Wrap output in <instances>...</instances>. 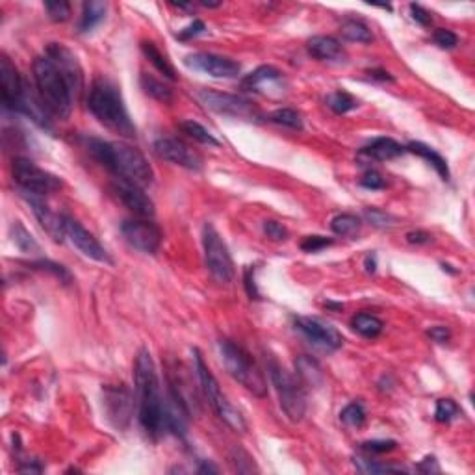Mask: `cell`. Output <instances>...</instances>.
Wrapping results in <instances>:
<instances>
[{
  "label": "cell",
  "mask_w": 475,
  "mask_h": 475,
  "mask_svg": "<svg viewBox=\"0 0 475 475\" xmlns=\"http://www.w3.org/2000/svg\"><path fill=\"white\" fill-rule=\"evenodd\" d=\"M342 36L347 39V41H353V43H372L373 34L372 30L364 24L362 21H356V19H349L342 24Z\"/></svg>",
  "instance_id": "f546056e"
},
{
  "label": "cell",
  "mask_w": 475,
  "mask_h": 475,
  "mask_svg": "<svg viewBox=\"0 0 475 475\" xmlns=\"http://www.w3.org/2000/svg\"><path fill=\"white\" fill-rule=\"evenodd\" d=\"M245 290H247L251 299H260V293L256 290V282H254V268H251V265L245 268Z\"/></svg>",
  "instance_id": "f907efd6"
},
{
  "label": "cell",
  "mask_w": 475,
  "mask_h": 475,
  "mask_svg": "<svg viewBox=\"0 0 475 475\" xmlns=\"http://www.w3.org/2000/svg\"><path fill=\"white\" fill-rule=\"evenodd\" d=\"M460 416V407L453 400H438L437 409H434V420L438 423H449L455 418Z\"/></svg>",
  "instance_id": "74e56055"
},
{
  "label": "cell",
  "mask_w": 475,
  "mask_h": 475,
  "mask_svg": "<svg viewBox=\"0 0 475 475\" xmlns=\"http://www.w3.org/2000/svg\"><path fill=\"white\" fill-rule=\"evenodd\" d=\"M264 233L265 236L275 240V242H284L288 240V231L284 225H281L279 221H264Z\"/></svg>",
  "instance_id": "f6af8a7d"
},
{
  "label": "cell",
  "mask_w": 475,
  "mask_h": 475,
  "mask_svg": "<svg viewBox=\"0 0 475 475\" xmlns=\"http://www.w3.org/2000/svg\"><path fill=\"white\" fill-rule=\"evenodd\" d=\"M360 186L366 189H383L386 188V182L377 171H366L364 177L360 178Z\"/></svg>",
  "instance_id": "bcb514c9"
},
{
  "label": "cell",
  "mask_w": 475,
  "mask_h": 475,
  "mask_svg": "<svg viewBox=\"0 0 475 475\" xmlns=\"http://www.w3.org/2000/svg\"><path fill=\"white\" fill-rule=\"evenodd\" d=\"M36 462V460H34ZM34 462H28V465H21V468H19V472H22V474H39V472L43 470L41 466L34 465Z\"/></svg>",
  "instance_id": "11a10c76"
},
{
  "label": "cell",
  "mask_w": 475,
  "mask_h": 475,
  "mask_svg": "<svg viewBox=\"0 0 475 475\" xmlns=\"http://www.w3.org/2000/svg\"><path fill=\"white\" fill-rule=\"evenodd\" d=\"M45 10L49 13V19L54 22H64L71 17V4L65 0H47Z\"/></svg>",
  "instance_id": "ab89813d"
},
{
  "label": "cell",
  "mask_w": 475,
  "mask_h": 475,
  "mask_svg": "<svg viewBox=\"0 0 475 475\" xmlns=\"http://www.w3.org/2000/svg\"><path fill=\"white\" fill-rule=\"evenodd\" d=\"M206 30V27H205V22L203 21H193L189 27H186L182 30L180 34H177V38L178 39H182V41H186V39H191V38H197V36H200V34L205 32Z\"/></svg>",
  "instance_id": "7dc6e473"
},
{
  "label": "cell",
  "mask_w": 475,
  "mask_h": 475,
  "mask_svg": "<svg viewBox=\"0 0 475 475\" xmlns=\"http://www.w3.org/2000/svg\"><path fill=\"white\" fill-rule=\"evenodd\" d=\"M13 180L21 188V191L41 195V197L54 193L64 186L56 175L38 168L32 160H27V158L13 160Z\"/></svg>",
  "instance_id": "9c48e42d"
},
{
  "label": "cell",
  "mask_w": 475,
  "mask_h": 475,
  "mask_svg": "<svg viewBox=\"0 0 475 475\" xmlns=\"http://www.w3.org/2000/svg\"><path fill=\"white\" fill-rule=\"evenodd\" d=\"M217 347H219L221 362L228 375L253 395L265 397L268 395V381H265L258 364L253 360V356L231 340H219Z\"/></svg>",
  "instance_id": "5b68a950"
},
{
  "label": "cell",
  "mask_w": 475,
  "mask_h": 475,
  "mask_svg": "<svg viewBox=\"0 0 475 475\" xmlns=\"http://www.w3.org/2000/svg\"><path fill=\"white\" fill-rule=\"evenodd\" d=\"M395 446H397L395 440H370L362 444V449H366L367 453H388L395 449Z\"/></svg>",
  "instance_id": "ee69618b"
},
{
  "label": "cell",
  "mask_w": 475,
  "mask_h": 475,
  "mask_svg": "<svg viewBox=\"0 0 475 475\" xmlns=\"http://www.w3.org/2000/svg\"><path fill=\"white\" fill-rule=\"evenodd\" d=\"M332 245V240L325 236H307L301 242V249L305 253H318L321 249Z\"/></svg>",
  "instance_id": "b9f144b4"
},
{
  "label": "cell",
  "mask_w": 475,
  "mask_h": 475,
  "mask_svg": "<svg viewBox=\"0 0 475 475\" xmlns=\"http://www.w3.org/2000/svg\"><path fill=\"white\" fill-rule=\"evenodd\" d=\"M121 233L130 247L141 253L154 254L162 245V231L152 221H124Z\"/></svg>",
  "instance_id": "4fadbf2b"
},
{
  "label": "cell",
  "mask_w": 475,
  "mask_h": 475,
  "mask_svg": "<svg viewBox=\"0 0 475 475\" xmlns=\"http://www.w3.org/2000/svg\"><path fill=\"white\" fill-rule=\"evenodd\" d=\"M203 6H205V8H219L221 2H203Z\"/></svg>",
  "instance_id": "680465c9"
},
{
  "label": "cell",
  "mask_w": 475,
  "mask_h": 475,
  "mask_svg": "<svg viewBox=\"0 0 475 475\" xmlns=\"http://www.w3.org/2000/svg\"><path fill=\"white\" fill-rule=\"evenodd\" d=\"M284 76H282V71H279L273 65H262L258 69H254L251 75H247L243 78L242 86L249 92H258V93H268L271 89H277L281 87Z\"/></svg>",
  "instance_id": "44dd1931"
},
{
  "label": "cell",
  "mask_w": 475,
  "mask_h": 475,
  "mask_svg": "<svg viewBox=\"0 0 475 475\" xmlns=\"http://www.w3.org/2000/svg\"><path fill=\"white\" fill-rule=\"evenodd\" d=\"M308 54L321 61H335L344 58V49L340 41L332 36H314L307 43Z\"/></svg>",
  "instance_id": "7402d4cb"
},
{
  "label": "cell",
  "mask_w": 475,
  "mask_h": 475,
  "mask_svg": "<svg viewBox=\"0 0 475 475\" xmlns=\"http://www.w3.org/2000/svg\"><path fill=\"white\" fill-rule=\"evenodd\" d=\"M34 82H36L39 101L43 103L47 112L59 119L69 117L78 93L71 86V82L61 73V69L47 54L39 56L34 61Z\"/></svg>",
  "instance_id": "3957f363"
},
{
  "label": "cell",
  "mask_w": 475,
  "mask_h": 475,
  "mask_svg": "<svg viewBox=\"0 0 475 475\" xmlns=\"http://www.w3.org/2000/svg\"><path fill=\"white\" fill-rule=\"evenodd\" d=\"M355 466L362 474H407V468L394 465H381L377 460L364 459V457H355Z\"/></svg>",
  "instance_id": "836d02e7"
},
{
  "label": "cell",
  "mask_w": 475,
  "mask_h": 475,
  "mask_svg": "<svg viewBox=\"0 0 475 475\" xmlns=\"http://www.w3.org/2000/svg\"><path fill=\"white\" fill-rule=\"evenodd\" d=\"M87 151L115 177L138 184L141 188L149 186L154 178V171H152L149 160L138 149L126 145V143L87 140Z\"/></svg>",
  "instance_id": "7a4b0ae2"
},
{
  "label": "cell",
  "mask_w": 475,
  "mask_h": 475,
  "mask_svg": "<svg viewBox=\"0 0 475 475\" xmlns=\"http://www.w3.org/2000/svg\"><path fill=\"white\" fill-rule=\"evenodd\" d=\"M270 119L275 124H281V126H286V129L297 130V132H301V130L305 129L301 114H299V112H295V110H292V108L275 110V112L270 115Z\"/></svg>",
  "instance_id": "e575fe53"
},
{
  "label": "cell",
  "mask_w": 475,
  "mask_h": 475,
  "mask_svg": "<svg viewBox=\"0 0 475 475\" xmlns=\"http://www.w3.org/2000/svg\"><path fill=\"white\" fill-rule=\"evenodd\" d=\"M104 411L106 418L115 429H126L134 414L136 395L124 384H106L103 388Z\"/></svg>",
  "instance_id": "30bf717a"
},
{
  "label": "cell",
  "mask_w": 475,
  "mask_h": 475,
  "mask_svg": "<svg viewBox=\"0 0 475 475\" xmlns=\"http://www.w3.org/2000/svg\"><path fill=\"white\" fill-rule=\"evenodd\" d=\"M295 329L310 344H314L319 349H323V351H336V349H340L344 346V336L340 335V330L318 318L299 316V318H295Z\"/></svg>",
  "instance_id": "7c38bea8"
},
{
  "label": "cell",
  "mask_w": 475,
  "mask_h": 475,
  "mask_svg": "<svg viewBox=\"0 0 475 475\" xmlns=\"http://www.w3.org/2000/svg\"><path fill=\"white\" fill-rule=\"evenodd\" d=\"M32 268L41 271H49V273H52V275H54L56 279H59V282H64V284H69V282L73 281V277H71V273L67 271V268H64L61 264H56V262H50V260H38V262H32Z\"/></svg>",
  "instance_id": "60d3db41"
},
{
  "label": "cell",
  "mask_w": 475,
  "mask_h": 475,
  "mask_svg": "<svg viewBox=\"0 0 475 475\" xmlns=\"http://www.w3.org/2000/svg\"><path fill=\"white\" fill-rule=\"evenodd\" d=\"M295 370L301 384H308V386H314V388H318V386L323 384V372H321L318 362L310 358V356H297Z\"/></svg>",
  "instance_id": "d4e9b609"
},
{
  "label": "cell",
  "mask_w": 475,
  "mask_h": 475,
  "mask_svg": "<svg viewBox=\"0 0 475 475\" xmlns=\"http://www.w3.org/2000/svg\"><path fill=\"white\" fill-rule=\"evenodd\" d=\"M199 98L205 103V106H208V108L221 115L249 119V121L258 117V110L254 108L253 103L247 101V98L240 97V95L214 92V89H200Z\"/></svg>",
  "instance_id": "8fae6325"
},
{
  "label": "cell",
  "mask_w": 475,
  "mask_h": 475,
  "mask_svg": "<svg viewBox=\"0 0 475 475\" xmlns=\"http://www.w3.org/2000/svg\"><path fill=\"white\" fill-rule=\"evenodd\" d=\"M199 472H200V474H206V472H208V474H217V468H216V466L208 465V462H203V466L199 468Z\"/></svg>",
  "instance_id": "6f0895ef"
},
{
  "label": "cell",
  "mask_w": 475,
  "mask_h": 475,
  "mask_svg": "<svg viewBox=\"0 0 475 475\" xmlns=\"http://www.w3.org/2000/svg\"><path fill=\"white\" fill-rule=\"evenodd\" d=\"M362 152L373 160H379V162H390V160L403 156L407 152V147H403L392 138H377L370 145L364 147Z\"/></svg>",
  "instance_id": "603a6c76"
},
{
  "label": "cell",
  "mask_w": 475,
  "mask_h": 475,
  "mask_svg": "<svg viewBox=\"0 0 475 475\" xmlns=\"http://www.w3.org/2000/svg\"><path fill=\"white\" fill-rule=\"evenodd\" d=\"M427 336H429L431 340L438 342V344H446V342L449 340L451 332H449L448 327H444V325H437V327H431V329L427 330Z\"/></svg>",
  "instance_id": "681fc988"
},
{
  "label": "cell",
  "mask_w": 475,
  "mask_h": 475,
  "mask_svg": "<svg viewBox=\"0 0 475 475\" xmlns=\"http://www.w3.org/2000/svg\"><path fill=\"white\" fill-rule=\"evenodd\" d=\"M203 247H205L206 268L210 271L212 279L219 284H231L234 281L233 256L210 223H206L203 227Z\"/></svg>",
  "instance_id": "ba28073f"
},
{
  "label": "cell",
  "mask_w": 475,
  "mask_h": 475,
  "mask_svg": "<svg viewBox=\"0 0 475 475\" xmlns=\"http://www.w3.org/2000/svg\"><path fill=\"white\" fill-rule=\"evenodd\" d=\"M87 108L95 115L98 123L106 129L123 136V138H134L136 126L129 115V110L124 106L123 95L119 87L108 78H97L92 84L89 95H87Z\"/></svg>",
  "instance_id": "277c9868"
},
{
  "label": "cell",
  "mask_w": 475,
  "mask_h": 475,
  "mask_svg": "<svg viewBox=\"0 0 475 475\" xmlns=\"http://www.w3.org/2000/svg\"><path fill=\"white\" fill-rule=\"evenodd\" d=\"M45 54L58 65L61 73L67 76V80L71 82V86L75 87V92L80 95L82 87H84V75H82V67L76 56L61 43H50L45 50Z\"/></svg>",
  "instance_id": "ffe728a7"
},
{
  "label": "cell",
  "mask_w": 475,
  "mask_h": 475,
  "mask_svg": "<svg viewBox=\"0 0 475 475\" xmlns=\"http://www.w3.org/2000/svg\"><path fill=\"white\" fill-rule=\"evenodd\" d=\"M112 191L129 210H132L138 216H154V203L138 184H132L129 180H123V178H115L114 184H112Z\"/></svg>",
  "instance_id": "d6986e66"
},
{
  "label": "cell",
  "mask_w": 475,
  "mask_h": 475,
  "mask_svg": "<svg viewBox=\"0 0 475 475\" xmlns=\"http://www.w3.org/2000/svg\"><path fill=\"white\" fill-rule=\"evenodd\" d=\"M407 152H414V154H418L420 158H423L425 162L431 163L432 168L437 169V173L440 175L444 180H448L449 178L448 162H446V160H444V158L440 156L434 149H431L429 145L421 143V141H412V143L407 145Z\"/></svg>",
  "instance_id": "484cf974"
},
{
  "label": "cell",
  "mask_w": 475,
  "mask_h": 475,
  "mask_svg": "<svg viewBox=\"0 0 475 475\" xmlns=\"http://www.w3.org/2000/svg\"><path fill=\"white\" fill-rule=\"evenodd\" d=\"M364 217H366L367 221L372 223L373 227H377V228H390V227H394L395 223H397V219H395L392 214L381 210V208H372V206L364 210Z\"/></svg>",
  "instance_id": "f35d334b"
},
{
  "label": "cell",
  "mask_w": 475,
  "mask_h": 475,
  "mask_svg": "<svg viewBox=\"0 0 475 475\" xmlns=\"http://www.w3.org/2000/svg\"><path fill=\"white\" fill-rule=\"evenodd\" d=\"M351 327L360 336H364V338H372L373 340V338H377V336L383 332L384 323L377 318V316H373V314L360 312L356 314V316H353Z\"/></svg>",
  "instance_id": "4316f807"
},
{
  "label": "cell",
  "mask_w": 475,
  "mask_h": 475,
  "mask_svg": "<svg viewBox=\"0 0 475 475\" xmlns=\"http://www.w3.org/2000/svg\"><path fill=\"white\" fill-rule=\"evenodd\" d=\"M184 64L188 69H193L197 73H205L214 78H234L240 75V64L225 56L210 54V52H195L184 58Z\"/></svg>",
  "instance_id": "5bb4252c"
},
{
  "label": "cell",
  "mask_w": 475,
  "mask_h": 475,
  "mask_svg": "<svg viewBox=\"0 0 475 475\" xmlns=\"http://www.w3.org/2000/svg\"><path fill=\"white\" fill-rule=\"evenodd\" d=\"M10 233H11V240H13V243H15L17 247L21 249L22 253L30 254V253H36V251H39L38 242L34 240L32 234L28 233L27 227H24L21 221L11 223Z\"/></svg>",
  "instance_id": "4dcf8cb0"
},
{
  "label": "cell",
  "mask_w": 475,
  "mask_h": 475,
  "mask_svg": "<svg viewBox=\"0 0 475 475\" xmlns=\"http://www.w3.org/2000/svg\"><path fill=\"white\" fill-rule=\"evenodd\" d=\"M432 38H434V43H437L440 49H455L457 43H459L457 34L451 32V30H446V28H438Z\"/></svg>",
  "instance_id": "7bdbcfd3"
},
{
  "label": "cell",
  "mask_w": 475,
  "mask_h": 475,
  "mask_svg": "<svg viewBox=\"0 0 475 475\" xmlns=\"http://www.w3.org/2000/svg\"><path fill=\"white\" fill-rule=\"evenodd\" d=\"M21 197L27 200L30 208H32L34 216L38 217L39 225L43 227V231L49 234L54 242H64L67 238V233H65V216H59L56 214L52 208H50L41 195H34L28 193V191H21Z\"/></svg>",
  "instance_id": "e0dca14e"
},
{
  "label": "cell",
  "mask_w": 475,
  "mask_h": 475,
  "mask_svg": "<svg viewBox=\"0 0 475 475\" xmlns=\"http://www.w3.org/2000/svg\"><path fill=\"white\" fill-rule=\"evenodd\" d=\"M270 377L279 395L281 409L288 416V420L295 423L301 421L307 412V397H305L301 381H297L292 373L286 372L277 360H270Z\"/></svg>",
  "instance_id": "52a82bcc"
},
{
  "label": "cell",
  "mask_w": 475,
  "mask_h": 475,
  "mask_svg": "<svg viewBox=\"0 0 475 475\" xmlns=\"http://www.w3.org/2000/svg\"><path fill=\"white\" fill-rule=\"evenodd\" d=\"M432 240V236L425 231H411L407 233V242L412 243V245H425Z\"/></svg>",
  "instance_id": "816d5d0a"
},
{
  "label": "cell",
  "mask_w": 475,
  "mask_h": 475,
  "mask_svg": "<svg viewBox=\"0 0 475 475\" xmlns=\"http://www.w3.org/2000/svg\"><path fill=\"white\" fill-rule=\"evenodd\" d=\"M65 233H67V238L71 240V243L84 256L95 260V262H101V264H112L108 251L98 243L97 238L93 236L87 228L82 227V223L76 221L75 217L65 216Z\"/></svg>",
  "instance_id": "9a60e30c"
},
{
  "label": "cell",
  "mask_w": 475,
  "mask_h": 475,
  "mask_svg": "<svg viewBox=\"0 0 475 475\" xmlns=\"http://www.w3.org/2000/svg\"><path fill=\"white\" fill-rule=\"evenodd\" d=\"M27 84L22 82L17 67L10 61L8 56L0 58V93H2V103L8 110L17 112L24 97Z\"/></svg>",
  "instance_id": "ac0fdd59"
},
{
  "label": "cell",
  "mask_w": 475,
  "mask_h": 475,
  "mask_svg": "<svg viewBox=\"0 0 475 475\" xmlns=\"http://www.w3.org/2000/svg\"><path fill=\"white\" fill-rule=\"evenodd\" d=\"M180 129H182L184 134H188L189 138H193L195 141H199V143H203V145H208V147L221 145V143H219V141H217L216 138L210 134V130H206L203 124L193 121V119L182 121V123H180Z\"/></svg>",
  "instance_id": "1f68e13d"
},
{
  "label": "cell",
  "mask_w": 475,
  "mask_h": 475,
  "mask_svg": "<svg viewBox=\"0 0 475 475\" xmlns=\"http://www.w3.org/2000/svg\"><path fill=\"white\" fill-rule=\"evenodd\" d=\"M193 360L195 373H197V377H199L200 383V390H203L206 401L210 403V407L214 409L217 418L221 421H225L233 431L236 432L247 431V423L243 420V416L240 414V411H238L236 407L227 400V395L221 392L217 379L214 377V373L210 372V367L206 366L205 358H203L199 349H193Z\"/></svg>",
  "instance_id": "8992f818"
},
{
  "label": "cell",
  "mask_w": 475,
  "mask_h": 475,
  "mask_svg": "<svg viewBox=\"0 0 475 475\" xmlns=\"http://www.w3.org/2000/svg\"><path fill=\"white\" fill-rule=\"evenodd\" d=\"M367 75L372 76V78H377V80H383V82H394V76H390L386 71H381V69H373V71H370Z\"/></svg>",
  "instance_id": "db71d44e"
},
{
  "label": "cell",
  "mask_w": 475,
  "mask_h": 475,
  "mask_svg": "<svg viewBox=\"0 0 475 475\" xmlns=\"http://www.w3.org/2000/svg\"><path fill=\"white\" fill-rule=\"evenodd\" d=\"M106 11H108V4L101 2V0H89L82 8V19L78 24V30L82 34L92 32L93 28L98 27L101 22L106 19Z\"/></svg>",
  "instance_id": "cb8c5ba5"
},
{
  "label": "cell",
  "mask_w": 475,
  "mask_h": 475,
  "mask_svg": "<svg viewBox=\"0 0 475 475\" xmlns=\"http://www.w3.org/2000/svg\"><path fill=\"white\" fill-rule=\"evenodd\" d=\"M154 151L166 162H171L175 166L186 168L189 171H199L203 168V158L197 151L188 147L184 141L173 140V138H160L154 143Z\"/></svg>",
  "instance_id": "2e32d148"
},
{
  "label": "cell",
  "mask_w": 475,
  "mask_h": 475,
  "mask_svg": "<svg viewBox=\"0 0 475 475\" xmlns=\"http://www.w3.org/2000/svg\"><path fill=\"white\" fill-rule=\"evenodd\" d=\"M134 390L138 418L143 431L151 437L162 434L166 429V401L162 397L156 366L152 362L149 349H141L136 358Z\"/></svg>",
  "instance_id": "6da1fadb"
},
{
  "label": "cell",
  "mask_w": 475,
  "mask_h": 475,
  "mask_svg": "<svg viewBox=\"0 0 475 475\" xmlns=\"http://www.w3.org/2000/svg\"><path fill=\"white\" fill-rule=\"evenodd\" d=\"M411 13L412 19H414L418 24H421V27H429V24H431V13H429L425 8H421L420 4H411Z\"/></svg>",
  "instance_id": "c3c4849f"
},
{
  "label": "cell",
  "mask_w": 475,
  "mask_h": 475,
  "mask_svg": "<svg viewBox=\"0 0 475 475\" xmlns=\"http://www.w3.org/2000/svg\"><path fill=\"white\" fill-rule=\"evenodd\" d=\"M418 470H423V472H438V465H437V459L434 457H427V459H423L418 465Z\"/></svg>",
  "instance_id": "f5cc1de1"
},
{
  "label": "cell",
  "mask_w": 475,
  "mask_h": 475,
  "mask_svg": "<svg viewBox=\"0 0 475 475\" xmlns=\"http://www.w3.org/2000/svg\"><path fill=\"white\" fill-rule=\"evenodd\" d=\"M360 219L353 214H338L330 221L332 233L338 234V236H355L360 231Z\"/></svg>",
  "instance_id": "d6a6232c"
},
{
  "label": "cell",
  "mask_w": 475,
  "mask_h": 475,
  "mask_svg": "<svg viewBox=\"0 0 475 475\" xmlns=\"http://www.w3.org/2000/svg\"><path fill=\"white\" fill-rule=\"evenodd\" d=\"M141 50H143L145 58L149 59L163 76H168L169 80H175V78H177L173 65L169 64L168 58L162 54V50L156 47V43H152V41H143V43H141Z\"/></svg>",
  "instance_id": "f1b7e54d"
},
{
  "label": "cell",
  "mask_w": 475,
  "mask_h": 475,
  "mask_svg": "<svg viewBox=\"0 0 475 475\" xmlns=\"http://www.w3.org/2000/svg\"><path fill=\"white\" fill-rule=\"evenodd\" d=\"M340 421L347 427L360 429V427L366 423V411H364L362 403H356V401L349 403V405L340 412Z\"/></svg>",
  "instance_id": "8d00e7d4"
},
{
  "label": "cell",
  "mask_w": 475,
  "mask_h": 475,
  "mask_svg": "<svg viewBox=\"0 0 475 475\" xmlns=\"http://www.w3.org/2000/svg\"><path fill=\"white\" fill-rule=\"evenodd\" d=\"M141 87H143V92H145L149 97L154 98V101H160V103L163 104L173 103V89L169 86H166V84L158 80V78H154L152 75H147V73L141 75Z\"/></svg>",
  "instance_id": "83f0119b"
},
{
  "label": "cell",
  "mask_w": 475,
  "mask_h": 475,
  "mask_svg": "<svg viewBox=\"0 0 475 475\" xmlns=\"http://www.w3.org/2000/svg\"><path fill=\"white\" fill-rule=\"evenodd\" d=\"M327 106H329L335 114L344 115L347 114V112L355 110L356 106H358V101L346 92H335L327 97Z\"/></svg>",
  "instance_id": "d590c367"
},
{
  "label": "cell",
  "mask_w": 475,
  "mask_h": 475,
  "mask_svg": "<svg viewBox=\"0 0 475 475\" xmlns=\"http://www.w3.org/2000/svg\"><path fill=\"white\" fill-rule=\"evenodd\" d=\"M364 264H366V270L367 271H375V270H377V260H375V254H372V253L367 254L366 262H364Z\"/></svg>",
  "instance_id": "9f6ffc18"
}]
</instances>
